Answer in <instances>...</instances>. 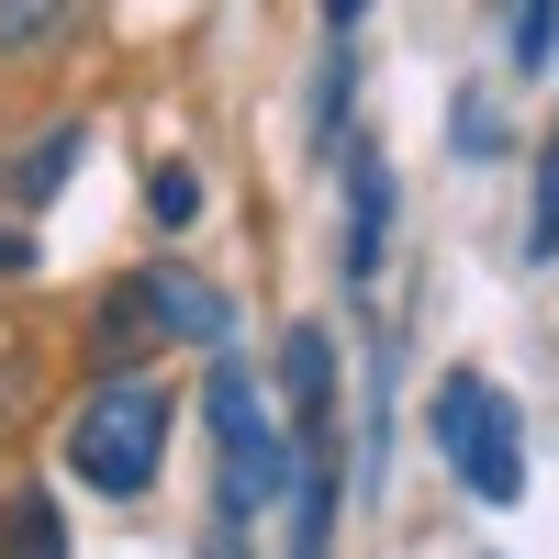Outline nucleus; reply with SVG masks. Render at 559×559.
I'll use <instances>...</instances> for the list:
<instances>
[{
  "mask_svg": "<svg viewBox=\"0 0 559 559\" xmlns=\"http://www.w3.org/2000/svg\"><path fill=\"white\" fill-rule=\"evenodd\" d=\"M202 414H213V526L258 537V515L292 492V426L269 414V381H247L236 358H213Z\"/></svg>",
  "mask_w": 559,
  "mask_h": 559,
  "instance_id": "nucleus-1",
  "label": "nucleus"
},
{
  "mask_svg": "<svg viewBox=\"0 0 559 559\" xmlns=\"http://www.w3.org/2000/svg\"><path fill=\"white\" fill-rule=\"evenodd\" d=\"M157 459H168V392L146 381V369H112V381L79 403V426H68V471L90 492L134 503V492L157 481Z\"/></svg>",
  "mask_w": 559,
  "mask_h": 559,
  "instance_id": "nucleus-2",
  "label": "nucleus"
},
{
  "mask_svg": "<svg viewBox=\"0 0 559 559\" xmlns=\"http://www.w3.org/2000/svg\"><path fill=\"white\" fill-rule=\"evenodd\" d=\"M437 448H448V471L471 481L481 503H515L526 492V426H515V403H503L492 381H471V369L437 392Z\"/></svg>",
  "mask_w": 559,
  "mask_h": 559,
  "instance_id": "nucleus-3",
  "label": "nucleus"
},
{
  "mask_svg": "<svg viewBox=\"0 0 559 559\" xmlns=\"http://www.w3.org/2000/svg\"><path fill=\"white\" fill-rule=\"evenodd\" d=\"M123 292H134V313H146V336H191V347L236 336V302H224L213 280H191V269H146V280H123Z\"/></svg>",
  "mask_w": 559,
  "mask_h": 559,
  "instance_id": "nucleus-4",
  "label": "nucleus"
},
{
  "mask_svg": "<svg viewBox=\"0 0 559 559\" xmlns=\"http://www.w3.org/2000/svg\"><path fill=\"white\" fill-rule=\"evenodd\" d=\"M381 236H392V179L369 146H347V280L381 269Z\"/></svg>",
  "mask_w": 559,
  "mask_h": 559,
  "instance_id": "nucleus-5",
  "label": "nucleus"
},
{
  "mask_svg": "<svg viewBox=\"0 0 559 559\" xmlns=\"http://www.w3.org/2000/svg\"><path fill=\"white\" fill-rule=\"evenodd\" d=\"M0 559H68V526L45 492H12V515H0Z\"/></svg>",
  "mask_w": 559,
  "mask_h": 559,
  "instance_id": "nucleus-6",
  "label": "nucleus"
},
{
  "mask_svg": "<svg viewBox=\"0 0 559 559\" xmlns=\"http://www.w3.org/2000/svg\"><path fill=\"white\" fill-rule=\"evenodd\" d=\"M68 12H79V0H0V57H34V45H57Z\"/></svg>",
  "mask_w": 559,
  "mask_h": 559,
  "instance_id": "nucleus-7",
  "label": "nucleus"
},
{
  "mask_svg": "<svg viewBox=\"0 0 559 559\" xmlns=\"http://www.w3.org/2000/svg\"><path fill=\"white\" fill-rule=\"evenodd\" d=\"M503 45H515V68H548V45H559V0H503Z\"/></svg>",
  "mask_w": 559,
  "mask_h": 559,
  "instance_id": "nucleus-8",
  "label": "nucleus"
},
{
  "mask_svg": "<svg viewBox=\"0 0 559 559\" xmlns=\"http://www.w3.org/2000/svg\"><path fill=\"white\" fill-rule=\"evenodd\" d=\"M526 258H559V134L537 146V213H526Z\"/></svg>",
  "mask_w": 559,
  "mask_h": 559,
  "instance_id": "nucleus-9",
  "label": "nucleus"
},
{
  "mask_svg": "<svg viewBox=\"0 0 559 559\" xmlns=\"http://www.w3.org/2000/svg\"><path fill=\"white\" fill-rule=\"evenodd\" d=\"M146 213H157V224H191V213H202V179H191V168L168 157V168L146 179Z\"/></svg>",
  "mask_w": 559,
  "mask_h": 559,
  "instance_id": "nucleus-10",
  "label": "nucleus"
},
{
  "mask_svg": "<svg viewBox=\"0 0 559 559\" xmlns=\"http://www.w3.org/2000/svg\"><path fill=\"white\" fill-rule=\"evenodd\" d=\"M492 134H503V123H492V102H481V90H459V123H448V146H459V157H481Z\"/></svg>",
  "mask_w": 559,
  "mask_h": 559,
  "instance_id": "nucleus-11",
  "label": "nucleus"
},
{
  "mask_svg": "<svg viewBox=\"0 0 559 559\" xmlns=\"http://www.w3.org/2000/svg\"><path fill=\"white\" fill-rule=\"evenodd\" d=\"M358 12H369V0H324V34L347 45V34H358Z\"/></svg>",
  "mask_w": 559,
  "mask_h": 559,
  "instance_id": "nucleus-12",
  "label": "nucleus"
},
{
  "mask_svg": "<svg viewBox=\"0 0 559 559\" xmlns=\"http://www.w3.org/2000/svg\"><path fill=\"white\" fill-rule=\"evenodd\" d=\"M12 269H34V247L12 236V224H0V280H12Z\"/></svg>",
  "mask_w": 559,
  "mask_h": 559,
  "instance_id": "nucleus-13",
  "label": "nucleus"
}]
</instances>
